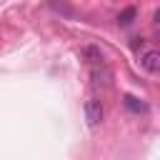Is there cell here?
Masks as SVG:
<instances>
[{"instance_id": "2", "label": "cell", "mask_w": 160, "mask_h": 160, "mask_svg": "<svg viewBox=\"0 0 160 160\" xmlns=\"http://www.w3.org/2000/svg\"><path fill=\"white\" fill-rule=\"evenodd\" d=\"M82 110H85V120H88L90 128H95V125L102 120V102H100L98 98H88Z\"/></svg>"}, {"instance_id": "1", "label": "cell", "mask_w": 160, "mask_h": 160, "mask_svg": "<svg viewBox=\"0 0 160 160\" xmlns=\"http://www.w3.org/2000/svg\"><path fill=\"white\" fill-rule=\"evenodd\" d=\"M90 80H92V88H95V90L108 88V85H110V70H108V65H105V62L90 65Z\"/></svg>"}, {"instance_id": "3", "label": "cell", "mask_w": 160, "mask_h": 160, "mask_svg": "<svg viewBox=\"0 0 160 160\" xmlns=\"http://www.w3.org/2000/svg\"><path fill=\"white\" fill-rule=\"evenodd\" d=\"M140 65L148 70V72H160V50H145L140 55Z\"/></svg>"}, {"instance_id": "4", "label": "cell", "mask_w": 160, "mask_h": 160, "mask_svg": "<svg viewBox=\"0 0 160 160\" xmlns=\"http://www.w3.org/2000/svg\"><path fill=\"white\" fill-rule=\"evenodd\" d=\"M125 108L128 110H132V112H148V105L142 102V100H138V98H132V95H125Z\"/></svg>"}, {"instance_id": "5", "label": "cell", "mask_w": 160, "mask_h": 160, "mask_svg": "<svg viewBox=\"0 0 160 160\" xmlns=\"http://www.w3.org/2000/svg\"><path fill=\"white\" fill-rule=\"evenodd\" d=\"M135 12H138V10H135L132 5H130V8H125V10H122V12L118 15V22H120L122 28H125V25H130V22L135 20Z\"/></svg>"}]
</instances>
